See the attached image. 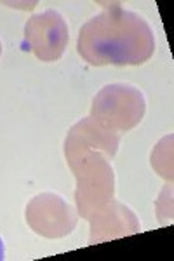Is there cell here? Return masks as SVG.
Returning a JSON list of instances; mask_svg holds the SVG:
<instances>
[{"label": "cell", "instance_id": "cell-2", "mask_svg": "<svg viewBox=\"0 0 174 261\" xmlns=\"http://www.w3.org/2000/svg\"><path fill=\"white\" fill-rule=\"evenodd\" d=\"M27 40H30L32 49L40 60H56L61 56L66 44L65 21L53 11L35 16L27 24Z\"/></svg>", "mask_w": 174, "mask_h": 261}, {"label": "cell", "instance_id": "cell-1", "mask_svg": "<svg viewBox=\"0 0 174 261\" xmlns=\"http://www.w3.org/2000/svg\"><path fill=\"white\" fill-rule=\"evenodd\" d=\"M154 44L146 21L113 4L82 27L79 50L92 65H138L150 58Z\"/></svg>", "mask_w": 174, "mask_h": 261}, {"label": "cell", "instance_id": "cell-3", "mask_svg": "<svg viewBox=\"0 0 174 261\" xmlns=\"http://www.w3.org/2000/svg\"><path fill=\"white\" fill-rule=\"evenodd\" d=\"M4 258V246H2V241H0V259Z\"/></svg>", "mask_w": 174, "mask_h": 261}]
</instances>
